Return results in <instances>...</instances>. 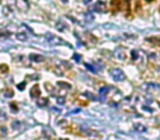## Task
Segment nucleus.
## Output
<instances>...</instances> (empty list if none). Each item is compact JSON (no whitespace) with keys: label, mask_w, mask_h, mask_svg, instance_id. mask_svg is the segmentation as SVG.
<instances>
[{"label":"nucleus","mask_w":160,"mask_h":140,"mask_svg":"<svg viewBox=\"0 0 160 140\" xmlns=\"http://www.w3.org/2000/svg\"><path fill=\"white\" fill-rule=\"evenodd\" d=\"M61 1H63V2H67L68 0H61Z\"/></svg>","instance_id":"cd10ccee"},{"label":"nucleus","mask_w":160,"mask_h":140,"mask_svg":"<svg viewBox=\"0 0 160 140\" xmlns=\"http://www.w3.org/2000/svg\"><path fill=\"white\" fill-rule=\"evenodd\" d=\"M8 71H9V67H8V65H6V64L0 65V72L7 73Z\"/></svg>","instance_id":"2eb2a0df"},{"label":"nucleus","mask_w":160,"mask_h":140,"mask_svg":"<svg viewBox=\"0 0 160 140\" xmlns=\"http://www.w3.org/2000/svg\"><path fill=\"white\" fill-rule=\"evenodd\" d=\"M134 128H135V130L138 131V133H145V131L147 130L146 126H144V125L141 124V123H136V124L134 125Z\"/></svg>","instance_id":"9d476101"},{"label":"nucleus","mask_w":160,"mask_h":140,"mask_svg":"<svg viewBox=\"0 0 160 140\" xmlns=\"http://www.w3.org/2000/svg\"><path fill=\"white\" fill-rule=\"evenodd\" d=\"M110 74L112 76V78L115 81H124L126 79V76L125 73L123 72V70L121 69H112L110 71Z\"/></svg>","instance_id":"f03ea898"},{"label":"nucleus","mask_w":160,"mask_h":140,"mask_svg":"<svg viewBox=\"0 0 160 140\" xmlns=\"http://www.w3.org/2000/svg\"><path fill=\"white\" fill-rule=\"evenodd\" d=\"M93 10L98 13H104V12H106L108 8H106L105 2H103V1H98V2H96V4L93 6Z\"/></svg>","instance_id":"20e7f679"},{"label":"nucleus","mask_w":160,"mask_h":140,"mask_svg":"<svg viewBox=\"0 0 160 140\" xmlns=\"http://www.w3.org/2000/svg\"><path fill=\"white\" fill-rule=\"evenodd\" d=\"M110 6H111V9L114 13L120 11L122 9V1L121 0H111V3H110Z\"/></svg>","instance_id":"39448f33"},{"label":"nucleus","mask_w":160,"mask_h":140,"mask_svg":"<svg viewBox=\"0 0 160 140\" xmlns=\"http://www.w3.org/2000/svg\"><path fill=\"white\" fill-rule=\"evenodd\" d=\"M45 88H46V91L49 93H53L54 92V88H53V86H52L51 83H45Z\"/></svg>","instance_id":"f3484780"},{"label":"nucleus","mask_w":160,"mask_h":140,"mask_svg":"<svg viewBox=\"0 0 160 140\" xmlns=\"http://www.w3.org/2000/svg\"><path fill=\"white\" fill-rule=\"evenodd\" d=\"M147 2H151V1H154V0H146Z\"/></svg>","instance_id":"a878e982"},{"label":"nucleus","mask_w":160,"mask_h":140,"mask_svg":"<svg viewBox=\"0 0 160 140\" xmlns=\"http://www.w3.org/2000/svg\"><path fill=\"white\" fill-rule=\"evenodd\" d=\"M4 96H6V98H12V96H13V91L11 89H8L6 92H4Z\"/></svg>","instance_id":"6ab92c4d"},{"label":"nucleus","mask_w":160,"mask_h":140,"mask_svg":"<svg viewBox=\"0 0 160 140\" xmlns=\"http://www.w3.org/2000/svg\"><path fill=\"white\" fill-rule=\"evenodd\" d=\"M86 95H89V96H88V98H89V99H91V100H92V101L96 100V98H94V95H93L92 93H88V92H87V93H86Z\"/></svg>","instance_id":"b1692460"},{"label":"nucleus","mask_w":160,"mask_h":140,"mask_svg":"<svg viewBox=\"0 0 160 140\" xmlns=\"http://www.w3.org/2000/svg\"><path fill=\"white\" fill-rule=\"evenodd\" d=\"M56 101H57V103L59 105H64L65 102H66V99H65V96H57L56 98Z\"/></svg>","instance_id":"dca6fc26"},{"label":"nucleus","mask_w":160,"mask_h":140,"mask_svg":"<svg viewBox=\"0 0 160 140\" xmlns=\"http://www.w3.org/2000/svg\"><path fill=\"white\" fill-rule=\"evenodd\" d=\"M86 67L88 68V69H89L90 71H92V72H94V73L96 72V68H94V67H93V66H90V65L86 64Z\"/></svg>","instance_id":"5701e85b"},{"label":"nucleus","mask_w":160,"mask_h":140,"mask_svg":"<svg viewBox=\"0 0 160 140\" xmlns=\"http://www.w3.org/2000/svg\"><path fill=\"white\" fill-rule=\"evenodd\" d=\"M109 91H110V88H108V86H103V88H100V90H99V94H100V96H101V101H104L105 100V96H106V94L109 93Z\"/></svg>","instance_id":"1a4fd4ad"},{"label":"nucleus","mask_w":160,"mask_h":140,"mask_svg":"<svg viewBox=\"0 0 160 140\" xmlns=\"http://www.w3.org/2000/svg\"><path fill=\"white\" fill-rule=\"evenodd\" d=\"M115 56L117 57V59H120V60H122V61H124L125 59H126V53L124 51L123 48H117V49H116Z\"/></svg>","instance_id":"6e6552de"},{"label":"nucleus","mask_w":160,"mask_h":140,"mask_svg":"<svg viewBox=\"0 0 160 140\" xmlns=\"http://www.w3.org/2000/svg\"><path fill=\"white\" fill-rule=\"evenodd\" d=\"M25 86H26V82H25V81H23L22 83H19V84L16 86V88H18L20 91H23V90H24V88H25Z\"/></svg>","instance_id":"412c9836"},{"label":"nucleus","mask_w":160,"mask_h":140,"mask_svg":"<svg viewBox=\"0 0 160 140\" xmlns=\"http://www.w3.org/2000/svg\"><path fill=\"white\" fill-rule=\"evenodd\" d=\"M30 95L32 96L33 99H37L41 96V90H40L39 84H35V86H32V89L30 91Z\"/></svg>","instance_id":"423d86ee"},{"label":"nucleus","mask_w":160,"mask_h":140,"mask_svg":"<svg viewBox=\"0 0 160 140\" xmlns=\"http://www.w3.org/2000/svg\"><path fill=\"white\" fill-rule=\"evenodd\" d=\"M29 58L32 61H34V63H42V61L45 60L44 56H42V55H39V54H31L29 56Z\"/></svg>","instance_id":"0eeeda50"},{"label":"nucleus","mask_w":160,"mask_h":140,"mask_svg":"<svg viewBox=\"0 0 160 140\" xmlns=\"http://www.w3.org/2000/svg\"><path fill=\"white\" fill-rule=\"evenodd\" d=\"M36 104L39 105L40 107H43V106H46L48 104V99L47 98H39L37 100V103Z\"/></svg>","instance_id":"9b49d317"},{"label":"nucleus","mask_w":160,"mask_h":140,"mask_svg":"<svg viewBox=\"0 0 160 140\" xmlns=\"http://www.w3.org/2000/svg\"><path fill=\"white\" fill-rule=\"evenodd\" d=\"M16 39H19V41H21V42H24L28 39V36H26L25 33H18V34L16 35Z\"/></svg>","instance_id":"ddd939ff"},{"label":"nucleus","mask_w":160,"mask_h":140,"mask_svg":"<svg viewBox=\"0 0 160 140\" xmlns=\"http://www.w3.org/2000/svg\"><path fill=\"white\" fill-rule=\"evenodd\" d=\"M74 58H75V59H76V60L78 61V63H79L80 59H81V57H80V56H79V55H78V54H75V55H74Z\"/></svg>","instance_id":"393cba45"},{"label":"nucleus","mask_w":160,"mask_h":140,"mask_svg":"<svg viewBox=\"0 0 160 140\" xmlns=\"http://www.w3.org/2000/svg\"><path fill=\"white\" fill-rule=\"evenodd\" d=\"M66 24H65L64 22H61V21H59V22H57V24H56V29L58 30V31H61V32H64L65 30L67 29L66 28Z\"/></svg>","instance_id":"f8f14e48"},{"label":"nucleus","mask_w":160,"mask_h":140,"mask_svg":"<svg viewBox=\"0 0 160 140\" xmlns=\"http://www.w3.org/2000/svg\"><path fill=\"white\" fill-rule=\"evenodd\" d=\"M16 6L20 11H28V9L30 8L28 0H16Z\"/></svg>","instance_id":"7ed1b4c3"},{"label":"nucleus","mask_w":160,"mask_h":140,"mask_svg":"<svg viewBox=\"0 0 160 140\" xmlns=\"http://www.w3.org/2000/svg\"><path fill=\"white\" fill-rule=\"evenodd\" d=\"M10 108H11V111L12 112H18V105H16V103L12 102V103H10Z\"/></svg>","instance_id":"a211bd4d"},{"label":"nucleus","mask_w":160,"mask_h":140,"mask_svg":"<svg viewBox=\"0 0 160 140\" xmlns=\"http://www.w3.org/2000/svg\"><path fill=\"white\" fill-rule=\"evenodd\" d=\"M94 20V16H93V14L91 12H88L86 14V22L87 23H91Z\"/></svg>","instance_id":"4468645a"},{"label":"nucleus","mask_w":160,"mask_h":140,"mask_svg":"<svg viewBox=\"0 0 160 140\" xmlns=\"http://www.w3.org/2000/svg\"><path fill=\"white\" fill-rule=\"evenodd\" d=\"M46 39L51 45H68L67 42H65L64 39H61V37H58L56 35L47 34L46 35Z\"/></svg>","instance_id":"f257e3e1"},{"label":"nucleus","mask_w":160,"mask_h":140,"mask_svg":"<svg viewBox=\"0 0 160 140\" xmlns=\"http://www.w3.org/2000/svg\"><path fill=\"white\" fill-rule=\"evenodd\" d=\"M58 86H66V89H71V86L69 84V83H66V82H61V81H59V82L57 83Z\"/></svg>","instance_id":"aec40b11"},{"label":"nucleus","mask_w":160,"mask_h":140,"mask_svg":"<svg viewBox=\"0 0 160 140\" xmlns=\"http://www.w3.org/2000/svg\"><path fill=\"white\" fill-rule=\"evenodd\" d=\"M137 58H138V51H132V60H136Z\"/></svg>","instance_id":"4be33fe9"},{"label":"nucleus","mask_w":160,"mask_h":140,"mask_svg":"<svg viewBox=\"0 0 160 140\" xmlns=\"http://www.w3.org/2000/svg\"><path fill=\"white\" fill-rule=\"evenodd\" d=\"M89 1H90V0H84V2H86V3H88Z\"/></svg>","instance_id":"bb28decb"}]
</instances>
